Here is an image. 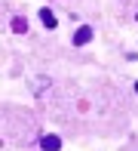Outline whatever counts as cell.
Returning a JSON list of instances; mask_svg holds the SVG:
<instances>
[{"instance_id": "obj_3", "label": "cell", "mask_w": 138, "mask_h": 151, "mask_svg": "<svg viewBox=\"0 0 138 151\" xmlns=\"http://www.w3.org/2000/svg\"><path fill=\"white\" fill-rule=\"evenodd\" d=\"M40 22H43V28H49V31L58 25V22H55V12H52V9H46V6L40 9Z\"/></svg>"}, {"instance_id": "obj_1", "label": "cell", "mask_w": 138, "mask_h": 151, "mask_svg": "<svg viewBox=\"0 0 138 151\" xmlns=\"http://www.w3.org/2000/svg\"><path fill=\"white\" fill-rule=\"evenodd\" d=\"M92 37H95L92 25H83V28H77V34H74V46H86Z\"/></svg>"}, {"instance_id": "obj_4", "label": "cell", "mask_w": 138, "mask_h": 151, "mask_svg": "<svg viewBox=\"0 0 138 151\" xmlns=\"http://www.w3.org/2000/svg\"><path fill=\"white\" fill-rule=\"evenodd\" d=\"M12 31H16V34H25V31H28L25 16H16V19H12Z\"/></svg>"}, {"instance_id": "obj_5", "label": "cell", "mask_w": 138, "mask_h": 151, "mask_svg": "<svg viewBox=\"0 0 138 151\" xmlns=\"http://www.w3.org/2000/svg\"><path fill=\"white\" fill-rule=\"evenodd\" d=\"M135 93H138V83H135Z\"/></svg>"}, {"instance_id": "obj_2", "label": "cell", "mask_w": 138, "mask_h": 151, "mask_svg": "<svg viewBox=\"0 0 138 151\" xmlns=\"http://www.w3.org/2000/svg\"><path fill=\"white\" fill-rule=\"evenodd\" d=\"M40 148H43V151H61V139H58V136H43V139H40Z\"/></svg>"}]
</instances>
